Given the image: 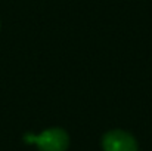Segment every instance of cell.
<instances>
[{
    "label": "cell",
    "instance_id": "obj_1",
    "mask_svg": "<svg viewBox=\"0 0 152 151\" xmlns=\"http://www.w3.org/2000/svg\"><path fill=\"white\" fill-rule=\"evenodd\" d=\"M24 141L27 144H36L40 151H66L69 145V136L61 127H49L40 135L25 133Z\"/></svg>",
    "mask_w": 152,
    "mask_h": 151
},
{
    "label": "cell",
    "instance_id": "obj_2",
    "mask_svg": "<svg viewBox=\"0 0 152 151\" xmlns=\"http://www.w3.org/2000/svg\"><path fill=\"white\" fill-rule=\"evenodd\" d=\"M102 148L103 151H137V142L129 132L114 129L103 135Z\"/></svg>",
    "mask_w": 152,
    "mask_h": 151
}]
</instances>
